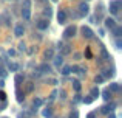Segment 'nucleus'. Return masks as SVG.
Listing matches in <instances>:
<instances>
[{
    "instance_id": "obj_40",
    "label": "nucleus",
    "mask_w": 122,
    "mask_h": 118,
    "mask_svg": "<svg viewBox=\"0 0 122 118\" xmlns=\"http://www.w3.org/2000/svg\"><path fill=\"white\" fill-rule=\"evenodd\" d=\"M81 58H82L81 53H74V59H76V61H81Z\"/></svg>"
},
{
    "instance_id": "obj_50",
    "label": "nucleus",
    "mask_w": 122,
    "mask_h": 118,
    "mask_svg": "<svg viewBox=\"0 0 122 118\" xmlns=\"http://www.w3.org/2000/svg\"><path fill=\"white\" fill-rule=\"evenodd\" d=\"M3 118H8V117H3Z\"/></svg>"
},
{
    "instance_id": "obj_19",
    "label": "nucleus",
    "mask_w": 122,
    "mask_h": 118,
    "mask_svg": "<svg viewBox=\"0 0 122 118\" xmlns=\"http://www.w3.org/2000/svg\"><path fill=\"white\" fill-rule=\"evenodd\" d=\"M20 68V65L15 62H8V70H11V72H17V70Z\"/></svg>"
},
{
    "instance_id": "obj_38",
    "label": "nucleus",
    "mask_w": 122,
    "mask_h": 118,
    "mask_svg": "<svg viewBox=\"0 0 122 118\" xmlns=\"http://www.w3.org/2000/svg\"><path fill=\"white\" fill-rule=\"evenodd\" d=\"M5 100H6V93L2 90V92H0V101H5Z\"/></svg>"
},
{
    "instance_id": "obj_35",
    "label": "nucleus",
    "mask_w": 122,
    "mask_h": 118,
    "mask_svg": "<svg viewBox=\"0 0 122 118\" xmlns=\"http://www.w3.org/2000/svg\"><path fill=\"white\" fill-rule=\"evenodd\" d=\"M114 44H116V48H117V50H121V48H122V42H121L119 37H116V42H114Z\"/></svg>"
},
{
    "instance_id": "obj_13",
    "label": "nucleus",
    "mask_w": 122,
    "mask_h": 118,
    "mask_svg": "<svg viewBox=\"0 0 122 118\" xmlns=\"http://www.w3.org/2000/svg\"><path fill=\"white\" fill-rule=\"evenodd\" d=\"M22 17H23L25 20H30L31 19V9L30 8H23L22 9Z\"/></svg>"
},
{
    "instance_id": "obj_43",
    "label": "nucleus",
    "mask_w": 122,
    "mask_h": 118,
    "mask_svg": "<svg viewBox=\"0 0 122 118\" xmlns=\"http://www.w3.org/2000/svg\"><path fill=\"white\" fill-rule=\"evenodd\" d=\"M8 55H9V56H14V55H15V50H12V48L8 50Z\"/></svg>"
},
{
    "instance_id": "obj_37",
    "label": "nucleus",
    "mask_w": 122,
    "mask_h": 118,
    "mask_svg": "<svg viewBox=\"0 0 122 118\" xmlns=\"http://www.w3.org/2000/svg\"><path fill=\"white\" fill-rule=\"evenodd\" d=\"M19 50H20V51H25V50H26V45H25V42H20V44H19Z\"/></svg>"
},
{
    "instance_id": "obj_44",
    "label": "nucleus",
    "mask_w": 122,
    "mask_h": 118,
    "mask_svg": "<svg viewBox=\"0 0 122 118\" xmlns=\"http://www.w3.org/2000/svg\"><path fill=\"white\" fill-rule=\"evenodd\" d=\"M60 98H62V100H65V98H66V93H65V92H60Z\"/></svg>"
},
{
    "instance_id": "obj_20",
    "label": "nucleus",
    "mask_w": 122,
    "mask_h": 118,
    "mask_svg": "<svg viewBox=\"0 0 122 118\" xmlns=\"http://www.w3.org/2000/svg\"><path fill=\"white\" fill-rule=\"evenodd\" d=\"M102 98H104L105 101H110L111 100V92L108 90V89H105V90L102 92Z\"/></svg>"
},
{
    "instance_id": "obj_30",
    "label": "nucleus",
    "mask_w": 122,
    "mask_h": 118,
    "mask_svg": "<svg viewBox=\"0 0 122 118\" xmlns=\"http://www.w3.org/2000/svg\"><path fill=\"white\" fill-rule=\"evenodd\" d=\"M19 118H31V113L30 112H20L19 113Z\"/></svg>"
},
{
    "instance_id": "obj_48",
    "label": "nucleus",
    "mask_w": 122,
    "mask_h": 118,
    "mask_svg": "<svg viewBox=\"0 0 122 118\" xmlns=\"http://www.w3.org/2000/svg\"><path fill=\"white\" fill-rule=\"evenodd\" d=\"M39 2H46V0H39Z\"/></svg>"
},
{
    "instance_id": "obj_17",
    "label": "nucleus",
    "mask_w": 122,
    "mask_h": 118,
    "mask_svg": "<svg viewBox=\"0 0 122 118\" xmlns=\"http://www.w3.org/2000/svg\"><path fill=\"white\" fill-rule=\"evenodd\" d=\"M99 93H101V92H99V89H97V87H93L91 90H90V96H91L93 100H96V98L99 96Z\"/></svg>"
},
{
    "instance_id": "obj_42",
    "label": "nucleus",
    "mask_w": 122,
    "mask_h": 118,
    "mask_svg": "<svg viewBox=\"0 0 122 118\" xmlns=\"http://www.w3.org/2000/svg\"><path fill=\"white\" fill-rule=\"evenodd\" d=\"M56 95H57V90H54L53 93H51V96H50V98H51V100H56Z\"/></svg>"
},
{
    "instance_id": "obj_49",
    "label": "nucleus",
    "mask_w": 122,
    "mask_h": 118,
    "mask_svg": "<svg viewBox=\"0 0 122 118\" xmlns=\"http://www.w3.org/2000/svg\"><path fill=\"white\" fill-rule=\"evenodd\" d=\"M53 2H54V3H56V2H57V0H53Z\"/></svg>"
},
{
    "instance_id": "obj_33",
    "label": "nucleus",
    "mask_w": 122,
    "mask_h": 118,
    "mask_svg": "<svg viewBox=\"0 0 122 118\" xmlns=\"http://www.w3.org/2000/svg\"><path fill=\"white\" fill-rule=\"evenodd\" d=\"M85 56H86V58H88V59H91V58H93V55H91V50H90L88 47H86V48H85Z\"/></svg>"
},
{
    "instance_id": "obj_36",
    "label": "nucleus",
    "mask_w": 122,
    "mask_h": 118,
    "mask_svg": "<svg viewBox=\"0 0 122 118\" xmlns=\"http://www.w3.org/2000/svg\"><path fill=\"white\" fill-rule=\"evenodd\" d=\"M6 76V72H5V67L0 65V78H5Z\"/></svg>"
},
{
    "instance_id": "obj_32",
    "label": "nucleus",
    "mask_w": 122,
    "mask_h": 118,
    "mask_svg": "<svg viewBox=\"0 0 122 118\" xmlns=\"http://www.w3.org/2000/svg\"><path fill=\"white\" fill-rule=\"evenodd\" d=\"M33 89H34V84H33V82H28V85H26V92H28V93H31V92H33Z\"/></svg>"
},
{
    "instance_id": "obj_18",
    "label": "nucleus",
    "mask_w": 122,
    "mask_h": 118,
    "mask_svg": "<svg viewBox=\"0 0 122 118\" xmlns=\"http://www.w3.org/2000/svg\"><path fill=\"white\" fill-rule=\"evenodd\" d=\"M113 36L114 37H121L122 36V27H117L116 25V27L113 28Z\"/></svg>"
},
{
    "instance_id": "obj_12",
    "label": "nucleus",
    "mask_w": 122,
    "mask_h": 118,
    "mask_svg": "<svg viewBox=\"0 0 122 118\" xmlns=\"http://www.w3.org/2000/svg\"><path fill=\"white\" fill-rule=\"evenodd\" d=\"M53 59H54V65H56L57 68H60V67L63 65V56H62V55L56 56V58H53Z\"/></svg>"
},
{
    "instance_id": "obj_25",
    "label": "nucleus",
    "mask_w": 122,
    "mask_h": 118,
    "mask_svg": "<svg viewBox=\"0 0 122 118\" xmlns=\"http://www.w3.org/2000/svg\"><path fill=\"white\" fill-rule=\"evenodd\" d=\"M23 81H25V75H15V84L17 85H20Z\"/></svg>"
},
{
    "instance_id": "obj_8",
    "label": "nucleus",
    "mask_w": 122,
    "mask_h": 118,
    "mask_svg": "<svg viewBox=\"0 0 122 118\" xmlns=\"http://www.w3.org/2000/svg\"><path fill=\"white\" fill-rule=\"evenodd\" d=\"M114 27H116V20H114L113 17H107L105 19V28H107V30H113Z\"/></svg>"
},
{
    "instance_id": "obj_39",
    "label": "nucleus",
    "mask_w": 122,
    "mask_h": 118,
    "mask_svg": "<svg viewBox=\"0 0 122 118\" xmlns=\"http://www.w3.org/2000/svg\"><path fill=\"white\" fill-rule=\"evenodd\" d=\"M23 6H25V8H30V6H31V2H30V0H25V2H23Z\"/></svg>"
},
{
    "instance_id": "obj_22",
    "label": "nucleus",
    "mask_w": 122,
    "mask_h": 118,
    "mask_svg": "<svg viewBox=\"0 0 122 118\" xmlns=\"http://www.w3.org/2000/svg\"><path fill=\"white\" fill-rule=\"evenodd\" d=\"M110 92H119L121 90V85L117 84V82H113V84H110V89H108Z\"/></svg>"
},
{
    "instance_id": "obj_21",
    "label": "nucleus",
    "mask_w": 122,
    "mask_h": 118,
    "mask_svg": "<svg viewBox=\"0 0 122 118\" xmlns=\"http://www.w3.org/2000/svg\"><path fill=\"white\" fill-rule=\"evenodd\" d=\"M42 104H43V100H42V98H34L33 100V107H36V109L40 107Z\"/></svg>"
},
{
    "instance_id": "obj_26",
    "label": "nucleus",
    "mask_w": 122,
    "mask_h": 118,
    "mask_svg": "<svg viewBox=\"0 0 122 118\" xmlns=\"http://www.w3.org/2000/svg\"><path fill=\"white\" fill-rule=\"evenodd\" d=\"M15 93H17V101H19V103H23V100H25V93H22L19 89H17V92H15Z\"/></svg>"
},
{
    "instance_id": "obj_29",
    "label": "nucleus",
    "mask_w": 122,
    "mask_h": 118,
    "mask_svg": "<svg viewBox=\"0 0 122 118\" xmlns=\"http://www.w3.org/2000/svg\"><path fill=\"white\" fill-rule=\"evenodd\" d=\"M94 81H96V84H101V82H104V81H105V78H104L102 75H97V76H96V79H94Z\"/></svg>"
},
{
    "instance_id": "obj_31",
    "label": "nucleus",
    "mask_w": 122,
    "mask_h": 118,
    "mask_svg": "<svg viewBox=\"0 0 122 118\" xmlns=\"http://www.w3.org/2000/svg\"><path fill=\"white\" fill-rule=\"evenodd\" d=\"M102 58H104L105 61L111 59V58H110V55H108V53H107V50H105V48H102Z\"/></svg>"
},
{
    "instance_id": "obj_3",
    "label": "nucleus",
    "mask_w": 122,
    "mask_h": 118,
    "mask_svg": "<svg viewBox=\"0 0 122 118\" xmlns=\"http://www.w3.org/2000/svg\"><path fill=\"white\" fill-rule=\"evenodd\" d=\"M88 12H90L88 3H86V2H82L81 5H79V16H81V17H85V16H88Z\"/></svg>"
},
{
    "instance_id": "obj_4",
    "label": "nucleus",
    "mask_w": 122,
    "mask_h": 118,
    "mask_svg": "<svg viewBox=\"0 0 122 118\" xmlns=\"http://www.w3.org/2000/svg\"><path fill=\"white\" fill-rule=\"evenodd\" d=\"M57 20H59L60 25H65L66 23L68 16H66V11H65V9H59V12H57Z\"/></svg>"
},
{
    "instance_id": "obj_5",
    "label": "nucleus",
    "mask_w": 122,
    "mask_h": 118,
    "mask_svg": "<svg viewBox=\"0 0 122 118\" xmlns=\"http://www.w3.org/2000/svg\"><path fill=\"white\" fill-rule=\"evenodd\" d=\"M48 27H50V19H40L37 22V30H40V31L48 30Z\"/></svg>"
},
{
    "instance_id": "obj_15",
    "label": "nucleus",
    "mask_w": 122,
    "mask_h": 118,
    "mask_svg": "<svg viewBox=\"0 0 122 118\" xmlns=\"http://www.w3.org/2000/svg\"><path fill=\"white\" fill-rule=\"evenodd\" d=\"M60 73H62L63 76H68L70 73H71V67H70V65H62V68H60Z\"/></svg>"
},
{
    "instance_id": "obj_24",
    "label": "nucleus",
    "mask_w": 122,
    "mask_h": 118,
    "mask_svg": "<svg viewBox=\"0 0 122 118\" xmlns=\"http://www.w3.org/2000/svg\"><path fill=\"white\" fill-rule=\"evenodd\" d=\"M42 115H43L45 118H53V110H51V109H43Z\"/></svg>"
},
{
    "instance_id": "obj_27",
    "label": "nucleus",
    "mask_w": 122,
    "mask_h": 118,
    "mask_svg": "<svg viewBox=\"0 0 122 118\" xmlns=\"http://www.w3.org/2000/svg\"><path fill=\"white\" fill-rule=\"evenodd\" d=\"M43 14H45V16H46V17H48V19H50V17H51V14H53V11H51V8H50V6H46V8H45V9H43Z\"/></svg>"
},
{
    "instance_id": "obj_16",
    "label": "nucleus",
    "mask_w": 122,
    "mask_h": 118,
    "mask_svg": "<svg viewBox=\"0 0 122 118\" xmlns=\"http://www.w3.org/2000/svg\"><path fill=\"white\" fill-rule=\"evenodd\" d=\"M43 58L46 59V61H51L54 58V51H53V48H50V50H46L45 51V55H43Z\"/></svg>"
},
{
    "instance_id": "obj_9",
    "label": "nucleus",
    "mask_w": 122,
    "mask_h": 118,
    "mask_svg": "<svg viewBox=\"0 0 122 118\" xmlns=\"http://www.w3.org/2000/svg\"><path fill=\"white\" fill-rule=\"evenodd\" d=\"M114 109H116V104H114V103H111V104H107V106H104V107H102V109H101V112H102V113H110V112H113Z\"/></svg>"
},
{
    "instance_id": "obj_46",
    "label": "nucleus",
    "mask_w": 122,
    "mask_h": 118,
    "mask_svg": "<svg viewBox=\"0 0 122 118\" xmlns=\"http://www.w3.org/2000/svg\"><path fill=\"white\" fill-rule=\"evenodd\" d=\"M108 118H116V115H114V112H110V113H108Z\"/></svg>"
},
{
    "instance_id": "obj_23",
    "label": "nucleus",
    "mask_w": 122,
    "mask_h": 118,
    "mask_svg": "<svg viewBox=\"0 0 122 118\" xmlns=\"http://www.w3.org/2000/svg\"><path fill=\"white\" fill-rule=\"evenodd\" d=\"M73 89H74L76 92H81V89H82V85H81V81L74 79V81H73Z\"/></svg>"
},
{
    "instance_id": "obj_10",
    "label": "nucleus",
    "mask_w": 122,
    "mask_h": 118,
    "mask_svg": "<svg viewBox=\"0 0 122 118\" xmlns=\"http://www.w3.org/2000/svg\"><path fill=\"white\" fill-rule=\"evenodd\" d=\"M14 34L17 37H22L25 34V28H23V25H17V27L14 28Z\"/></svg>"
},
{
    "instance_id": "obj_1",
    "label": "nucleus",
    "mask_w": 122,
    "mask_h": 118,
    "mask_svg": "<svg viewBox=\"0 0 122 118\" xmlns=\"http://www.w3.org/2000/svg\"><path fill=\"white\" fill-rule=\"evenodd\" d=\"M76 31H77V27H76V25H70V27H66L65 31H63V37H65V39H71V37L76 36Z\"/></svg>"
},
{
    "instance_id": "obj_47",
    "label": "nucleus",
    "mask_w": 122,
    "mask_h": 118,
    "mask_svg": "<svg viewBox=\"0 0 122 118\" xmlns=\"http://www.w3.org/2000/svg\"><path fill=\"white\" fill-rule=\"evenodd\" d=\"M5 107H6V103H5V101H3V104H2V107H0V110H3V109H5Z\"/></svg>"
},
{
    "instance_id": "obj_7",
    "label": "nucleus",
    "mask_w": 122,
    "mask_h": 118,
    "mask_svg": "<svg viewBox=\"0 0 122 118\" xmlns=\"http://www.w3.org/2000/svg\"><path fill=\"white\" fill-rule=\"evenodd\" d=\"M37 70H39L40 73H51V70H53V68H51V65L48 62H43V64H40V65H39V68H37Z\"/></svg>"
},
{
    "instance_id": "obj_2",
    "label": "nucleus",
    "mask_w": 122,
    "mask_h": 118,
    "mask_svg": "<svg viewBox=\"0 0 122 118\" xmlns=\"http://www.w3.org/2000/svg\"><path fill=\"white\" fill-rule=\"evenodd\" d=\"M119 8H121V0H111L110 2V12L116 16L119 12Z\"/></svg>"
},
{
    "instance_id": "obj_11",
    "label": "nucleus",
    "mask_w": 122,
    "mask_h": 118,
    "mask_svg": "<svg viewBox=\"0 0 122 118\" xmlns=\"http://www.w3.org/2000/svg\"><path fill=\"white\" fill-rule=\"evenodd\" d=\"M60 55L62 56H65V55H70V53H71V45H70V44H66V45H60Z\"/></svg>"
},
{
    "instance_id": "obj_6",
    "label": "nucleus",
    "mask_w": 122,
    "mask_h": 118,
    "mask_svg": "<svg viewBox=\"0 0 122 118\" xmlns=\"http://www.w3.org/2000/svg\"><path fill=\"white\" fill-rule=\"evenodd\" d=\"M81 33H82V36L85 37V39H91L93 34H94V33H93V30H91L90 27H82V28H81Z\"/></svg>"
},
{
    "instance_id": "obj_41",
    "label": "nucleus",
    "mask_w": 122,
    "mask_h": 118,
    "mask_svg": "<svg viewBox=\"0 0 122 118\" xmlns=\"http://www.w3.org/2000/svg\"><path fill=\"white\" fill-rule=\"evenodd\" d=\"M73 101H74V103H79V101H82L81 95H76V98H74V100H73Z\"/></svg>"
},
{
    "instance_id": "obj_14",
    "label": "nucleus",
    "mask_w": 122,
    "mask_h": 118,
    "mask_svg": "<svg viewBox=\"0 0 122 118\" xmlns=\"http://www.w3.org/2000/svg\"><path fill=\"white\" fill-rule=\"evenodd\" d=\"M114 75V68H105V70H102V76L104 78H111V76Z\"/></svg>"
},
{
    "instance_id": "obj_34",
    "label": "nucleus",
    "mask_w": 122,
    "mask_h": 118,
    "mask_svg": "<svg viewBox=\"0 0 122 118\" xmlns=\"http://www.w3.org/2000/svg\"><path fill=\"white\" fill-rule=\"evenodd\" d=\"M82 101H83V103H85V104H91V103H93V101H94V100H93L91 96H86V98H83Z\"/></svg>"
},
{
    "instance_id": "obj_28",
    "label": "nucleus",
    "mask_w": 122,
    "mask_h": 118,
    "mask_svg": "<svg viewBox=\"0 0 122 118\" xmlns=\"http://www.w3.org/2000/svg\"><path fill=\"white\" fill-rule=\"evenodd\" d=\"M68 118H79V112L77 110H71V112H70V115H68Z\"/></svg>"
},
{
    "instance_id": "obj_45",
    "label": "nucleus",
    "mask_w": 122,
    "mask_h": 118,
    "mask_svg": "<svg viewBox=\"0 0 122 118\" xmlns=\"http://www.w3.org/2000/svg\"><path fill=\"white\" fill-rule=\"evenodd\" d=\"M86 118H96V113L94 112H91V113H88V117Z\"/></svg>"
}]
</instances>
